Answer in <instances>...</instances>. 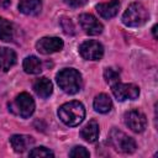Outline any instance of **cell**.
I'll return each instance as SVG.
<instances>
[{
    "label": "cell",
    "instance_id": "1",
    "mask_svg": "<svg viewBox=\"0 0 158 158\" xmlns=\"http://www.w3.org/2000/svg\"><path fill=\"white\" fill-rule=\"evenodd\" d=\"M58 116L63 123L74 127L83 122L85 117V107L79 101H69L58 109Z\"/></svg>",
    "mask_w": 158,
    "mask_h": 158
},
{
    "label": "cell",
    "instance_id": "2",
    "mask_svg": "<svg viewBox=\"0 0 158 158\" xmlns=\"http://www.w3.org/2000/svg\"><path fill=\"white\" fill-rule=\"evenodd\" d=\"M56 79H57L59 88L69 95L77 94L81 89V84H83L81 74L77 69H73V68L62 69L57 74Z\"/></svg>",
    "mask_w": 158,
    "mask_h": 158
},
{
    "label": "cell",
    "instance_id": "3",
    "mask_svg": "<svg viewBox=\"0 0 158 158\" xmlns=\"http://www.w3.org/2000/svg\"><path fill=\"white\" fill-rule=\"evenodd\" d=\"M149 14L141 2H132L122 15V23L128 27H138L147 22Z\"/></svg>",
    "mask_w": 158,
    "mask_h": 158
},
{
    "label": "cell",
    "instance_id": "4",
    "mask_svg": "<svg viewBox=\"0 0 158 158\" xmlns=\"http://www.w3.org/2000/svg\"><path fill=\"white\" fill-rule=\"evenodd\" d=\"M109 141H110L111 146L116 151H118L121 153L130 154V153H133L136 151V148H137L135 139L132 137L127 136L125 132L117 130V128H112L110 131Z\"/></svg>",
    "mask_w": 158,
    "mask_h": 158
},
{
    "label": "cell",
    "instance_id": "5",
    "mask_svg": "<svg viewBox=\"0 0 158 158\" xmlns=\"http://www.w3.org/2000/svg\"><path fill=\"white\" fill-rule=\"evenodd\" d=\"M9 110L23 118H27L35 111V100L28 93H21L12 102L9 104Z\"/></svg>",
    "mask_w": 158,
    "mask_h": 158
},
{
    "label": "cell",
    "instance_id": "6",
    "mask_svg": "<svg viewBox=\"0 0 158 158\" xmlns=\"http://www.w3.org/2000/svg\"><path fill=\"white\" fill-rule=\"evenodd\" d=\"M111 90L116 100L125 101V100H135L139 95V88L135 84H122L120 81L111 85Z\"/></svg>",
    "mask_w": 158,
    "mask_h": 158
},
{
    "label": "cell",
    "instance_id": "7",
    "mask_svg": "<svg viewBox=\"0 0 158 158\" xmlns=\"http://www.w3.org/2000/svg\"><path fill=\"white\" fill-rule=\"evenodd\" d=\"M79 53L86 60H100L104 56V47L100 42L89 40L79 46Z\"/></svg>",
    "mask_w": 158,
    "mask_h": 158
},
{
    "label": "cell",
    "instance_id": "8",
    "mask_svg": "<svg viewBox=\"0 0 158 158\" xmlns=\"http://www.w3.org/2000/svg\"><path fill=\"white\" fill-rule=\"evenodd\" d=\"M125 125L133 132H143L147 126V117L143 112L138 110H130L123 115Z\"/></svg>",
    "mask_w": 158,
    "mask_h": 158
},
{
    "label": "cell",
    "instance_id": "9",
    "mask_svg": "<svg viewBox=\"0 0 158 158\" xmlns=\"http://www.w3.org/2000/svg\"><path fill=\"white\" fill-rule=\"evenodd\" d=\"M79 23L84 32L90 36H98L104 30L102 23L91 14H81L79 16Z\"/></svg>",
    "mask_w": 158,
    "mask_h": 158
},
{
    "label": "cell",
    "instance_id": "10",
    "mask_svg": "<svg viewBox=\"0 0 158 158\" xmlns=\"http://www.w3.org/2000/svg\"><path fill=\"white\" fill-rule=\"evenodd\" d=\"M64 43L59 37H42L36 43V49L42 54H52L59 52Z\"/></svg>",
    "mask_w": 158,
    "mask_h": 158
},
{
    "label": "cell",
    "instance_id": "11",
    "mask_svg": "<svg viewBox=\"0 0 158 158\" xmlns=\"http://www.w3.org/2000/svg\"><path fill=\"white\" fill-rule=\"evenodd\" d=\"M10 143L15 152L23 153L28 148H31L35 143V138L27 135H14L10 138Z\"/></svg>",
    "mask_w": 158,
    "mask_h": 158
},
{
    "label": "cell",
    "instance_id": "12",
    "mask_svg": "<svg viewBox=\"0 0 158 158\" xmlns=\"http://www.w3.org/2000/svg\"><path fill=\"white\" fill-rule=\"evenodd\" d=\"M120 9V1L118 0H111L109 2H101L96 5V11L102 19H112L117 15Z\"/></svg>",
    "mask_w": 158,
    "mask_h": 158
},
{
    "label": "cell",
    "instance_id": "13",
    "mask_svg": "<svg viewBox=\"0 0 158 158\" xmlns=\"http://www.w3.org/2000/svg\"><path fill=\"white\" fill-rule=\"evenodd\" d=\"M33 90H35V93H36L40 98L47 99V98H49V96L52 95V91H53L52 81H51L48 78H46V77L40 78V79H37V80L35 81V84H33Z\"/></svg>",
    "mask_w": 158,
    "mask_h": 158
},
{
    "label": "cell",
    "instance_id": "14",
    "mask_svg": "<svg viewBox=\"0 0 158 158\" xmlns=\"http://www.w3.org/2000/svg\"><path fill=\"white\" fill-rule=\"evenodd\" d=\"M80 137L89 143L95 142L99 138V123L95 120H90L80 130Z\"/></svg>",
    "mask_w": 158,
    "mask_h": 158
},
{
    "label": "cell",
    "instance_id": "15",
    "mask_svg": "<svg viewBox=\"0 0 158 158\" xmlns=\"http://www.w3.org/2000/svg\"><path fill=\"white\" fill-rule=\"evenodd\" d=\"M16 63V53L15 51L2 47L0 48V69L2 72H7Z\"/></svg>",
    "mask_w": 158,
    "mask_h": 158
},
{
    "label": "cell",
    "instance_id": "16",
    "mask_svg": "<svg viewBox=\"0 0 158 158\" xmlns=\"http://www.w3.org/2000/svg\"><path fill=\"white\" fill-rule=\"evenodd\" d=\"M41 9V0H19V10L25 15H37Z\"/></svg>",
    "mask_w": 158,
    "mask_h": 158
},
{
    "label": "cell",
    "instance_id": "17",
    "mask_svg": "<svg viewBox=\"0 0 158 158\" xmlns=\"http://www.w3.org/2000/svg\"><path fill=\"white\" fill-rule=\"evenodd\" d=\"M23 70L27 74H40L42 72V62L36 56H28L23 59L22 63Z\"/></svg>",
    "mask_w": 158,
    "mask_h": 158
},
{
    "label": "cell",
    "instance_id": "18",
    "mask_svg": "<svg viewBox=\"0 0 158 158\" xmlns=\"http://www.w3.org/2000/svg\"><path fill=\"white\" fill-rule=\"evenodd\" d=\"M94 109L100 114H106L112 109V101L109 95L99 94L94 99Z\"/></svg>",
    "mask_w": 158,
    "mask_h": 158
},
{
    "label": "cell",
    "instance_id": "19",
    "mask_svg": "<svg viewBox=\"0 0 158 158\" xmlns=\"http://www.w3.org/2000/svg\"><path fill=\"white\" fill-rule=\"evenodd\" d=\"M14 32H12V25L4 17H0V38L5 42H9L12 40Z\"/></svg>",
    "mask_w": 158,
    "mask_h": 158
},
{
    "label": "cell",
    "instance_id": "20",
    "mask_svg": "<svg viewBox=\"0 0 158 158\" xmlns=\"http://www.w3.org/2000/svg\"><path fill=\"white\" fill-rule=\"evenodd\" d=\"M104 78L107 84L112 85V84L120 81V73H118V70H116L114 68H106L104 72Z\"/></svg>",
    "mask_w": 158,
    "mask_h": 158
},
{
    "label": "cell",
    "instance_id": "21",
    "mask_svg": "<svg viewBox=\"0 0 158 158\" xmlns=\"http://www.w3.org/2000/svg\"><path fill=\"white\" fill-rule=\"evenodd\" d=\"M28 154H30V157H38V158L40 157H54V153L51 149H48V148H46L43 146L32 148Z\"/></svg>",
    "mask_w": 158,
    "mask_h": 158
},
{
    "label": "cell",
    "instance_id": "22",
    "mask_svg": "<svg viewBox=\"0 0 158 158\" xmlns=\"http://www.w3.org/2000/svg\"><path fill=\"white\" fill-rule=\"evenodd\" d=\"M89 156H90L89 151L83 146H75L69 152V157H73V158H86Z\"/></svg>",
    "mask_w": 158,
    "mask_h": 158
},
{
    "label": "cell",
    "instance_id": "23",
    "mask_svg": "<svg viewBox=\"0 0 158 158\" xmlns=\"http://www.w3.org/2000/svg\"><path fill=\"white\" fill-rule=\"evenodd\" d=\"M60 26H62L64 33H67V35H74V26H73V22L70 21V19H68V17H62V20H60Z\"/></svg>",
    "mask_w": 158,
    "mask_h": 158
},
{
    "label": "cell",
    "instance_id": "24",
    "mask_svg": "<svg viewBox=\"0 0 158 158\" xmlns=\"http://www.w3.org/2000/svg\"><path fill=\"white\" fill-rule=\"evenodd\" d=\"M63 1L70 7H81L83 5L86 4L88 0H63Z\"/></svg>",
    "mask_w": 158,
    "mask_h": 158
},
{
    "label": "cell",
    "instance_id": "25",
    "mask_svg": "<svg viewBox=\"0 0 158 158\" xmlns=\"http://www.w3.org/2000/svg\"><path fill=\"white\" fill-rule=\"evenodd\" d=\"M11 4V0H0V6L1 7H9Z\"/></svg>",
    "mask_w": 158,
    "mask_h": 158
},
{
    "label": "cell",
    "instance_id": "26",
    "mask_svg": "<svg viewBox=\"0 0 158 158\" xmlns=\"http://www.w3.org/2000/svg\"><path fill=\"white\" fill-rule=\"evenodd\" d=\"M156 30H157V26L154 25V26H153V28H152V32H153V36H154V38H157V33H156Z\"/></svg>",
    "mask_w": 158,
    "mask_h": 158
}]
</instances>
